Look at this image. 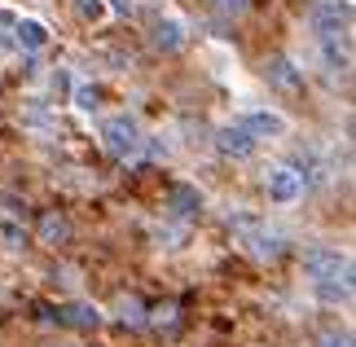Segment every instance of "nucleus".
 <instances>
[{"mask_svg": "<svg viewBox=\"0 0 356 347\" xmlns=\"http://www.w3.org/2000/svg\"><path fill=\"white\" fill-rule=\"evenodd\" d=\"M102 145H106V154L119 159V163L136 159V154H141V145H145L141 123H136L132 115H115V119H106V123H102Z\"/></svg>", "mask_w": 356, "mask_h": 347, "instance_id": "nucleus-2", "label": "nucleus"}, {"mask_svg": "<svg viewBox=\"0 0 356 347\" xmlns=\"http://www.w3.org/2000/svg\"><path fill=\"white\" fill-rule=\"evenodd\" d=\"M0 242H5L9 251H22V242H26V233H22L18 220H13V211H0Z\"/></svg>", "mask_w": 356, "mask_h": 347, "instance_id": "nucleus-15", "label": "nucleus"}, {"mask_svg": "<svg viewBox=\"0 0 356 347\" xmlns=\"http://www.w3.org/2000/svg\"><path fill=\"white\" fill-rule=\"evenodd\" d=\"M75 13H79L84 22H97L102 13H106V0H75Z\"/></svg>", "mask_w": 356, "mask_h": 347, "instance_id": "nucleus-19", "label": "nucleus"}, {"mask_svg": "<svg viewBox=\"0 0 356 347\" xmlns=\"http://www.w3.org/2000/svg\"><path fill=\"white\" fill-rule=\"evenodd\" d=\"M58 325H66V330H97L102 312L92 308V303L75 299V303H62V308H58Z\"/></svg>", "mask_w": 356, "mask_h": 347, "instance_id": "nucleus-9", "label": "nucleus"}, {"mask_svg": "<svg viewBox=\"0 0 356 347\" xmlns=\"http://www.w3.org/2000/svg\"><path fill=\"white\" fill-rule=\"evenodd\" d=\"M308 26L317 31V40H343L352 35V5L348 0H317L308 9Z\"/></svg>", "mask_w": 356, "mask_h": 347, "instance_id": "nucleus-3", "label": "nucleus"}, {"mask_svg": "<svg viewBox=\"0 0 356 347\" xmlns=\"http://www.w3.org/2000/svg\"><path fill=\"white\" fill-rule=\"evenodd\" d=\"M66 88H71V75H66V71H53V92H66Z\"/></svg>", "mask_w": 356, "mask_h": 347, "instance_id": "nucleus-22", "label": "nucleus"}, {"mask_svg": "<svg viewBox=\"0 0 356 347\" xmlns=\"http://www.w3.org/2000/svg\"><path fill=\"white\" fill-rule=\"evenodd\" d=\"M211 9L220 13V18H242V13L251 9V0H211Z\"/></svg>", "mask_w": 356, "mask_h": 347, "instance_id": "nucleus-16", "label": "nucleus"}, {"mask_svg": "<svg viewBox=\"0 0 356 347\" xmlns=\"http://www.w3.org/2000/svg\"><path fill=\"white\" fill-rule=\"evenodd\" d=\"M66 238H71V225H66L58 211H44V216H40V242H44V246H62Z\"/></svg>", "mask_w": 356, "mask_h": 347, "instance_id": "nucleus-14", "label": "nucleus"}, {"mask_svg": "<svg viewBox=\"0 0 356 347\" xmlns=\"http://www.w3.org/2000/svg\"><path fill=\"white\" fill-rule=\"evenodd\" d=\"M154 238H159V242H181V238H185V233H181V229H159V233H154Z\"/></svg>", "mask_w": 356, "mask_h": 347, "instance_id": "nucleus-23", "label": "nucleus"}, {"mask_svg": "<svg viewBox=\"0 0 356 347\" xmlns=\"http://www.w3.org/2000/svg\"><path fill=\"white\" fill-rule=\"evenodd\" d=\"M13 45H22L26 53H40V49L49 45V26H44V22H35V18L13 22Z\"/></svg>", "mask_w": 356, "mask_h": 347, "instance_id": "nucleus-12", "label": "nucleus"}, {"mask_svg": "<svg viewBox=\"0 0 356 347\" xmlns=\"http://www.w3.org/2000/svg\"><path fill=\"white\" fill-rule=\"evenodd\" d=\"M317 347H352V334H348V330H325Z\"/></svg>", "mask_w": 356, "mask_h": 347, "instance_id": "nucleus-20", "label": "nucleus"}, {"mask_svg": "<svg viewBox=\"0 0 356 347\" xmlns=\"http://www.w3.org/2000/svg\"><path fill=\"white\" fill-rule=\"evenodd\" d=\"M216 150H220L225 159H251L255 154V136L242 128V123H229V128L216 132Z\"/></svg>", "mask_w": 356, "mask_h": 347, "instance_id": "nucleus-7", "label": "nucleus"}, {"mask_svg": "<svg viewBox=\"0 0 356 347\" xmlns=\"http://www.w3.org/2000/svg\"><path fill=\"white\" fill-rule=\"evenodd\" d=\"M304 268H308V277H312V282H325V277H339V273H348L352 264H348V255H339L334 246H312V251L304 255Z\"/></svg>", "mask_w": 356, "mask_h": 347, "instance_id": "nucleus-4", "label": "nucleus"}, {"mask_svg": "<svg viewBox=\"0 0 356 347\" xmlns=\"http://www.w3.org/2000/svg\"><path fill=\"white\" fill-rule=\"evenodd\" d=\"M13 53V35H0V58H9Z\"/></svg>", "mask_w": 356, "mask_h": 347, "instance_id": "nucleus-25", "label": "nucleus"}, {"mask_svg": "<svg viewBox=\"0 0 356 347\" xmlns=\"http://www.w3.org/2000/svg\"><path fill=\"white\" fill-rule=\"evenodd\" d=\"M111 9L123 13V18H132V0H111Z\"/></svg>", "mask_w": 356, "mask_h": 347, "instance_id": "nucleus-24", "label": "nucleus"}, {"mask_svg": "<svg viewBox=\"0 0 356 347\" xmlns=\"http://www.w3.org/2000/svg\"><path fill=\"white\" fill-rule=\"evenodd\" d=\"M97 102H102V92L92 88V84H79V88H75V106H79V110H88V115H92V110H97Z\"/></svg>", "mask_w": 356, "mask_h": 347, "instance_id": "nucleus-17", "label": "nucleus"}, {"mask_svg": "<svg viewBox=\"0 0 356 347\" xmlns=\"http://www.w3.org/2000/svg\"><path fill=\"white\" fill-rule=\"evenodd\" d=\"M264 79L277 92H286V97H295V92H304V71L291 62V58H268V66H264Z\"/></svg>", "mask_w": 356, "mask_h": 347, "instance_id": "nucleus-5", "label": "nucleus"}, {"mask_svg": "<svg viewBox=\"0 0 356 347\" xmlns=\"http://www.w3.org/2000/svg\"><path fill=\"white\" fill-rule=\"evenodd\" d=\"M168 207H172V216H176V220H194V216L202 211V193H198L194 185H172Z\"/></svg>", "mask_w": 356, "mask_h": 347, "instance_id": "nucleus-10", "label": "nucleus"}, {"mask_svg": "<svg viewBox=\"0 0 356 347\" xmlns=\"http://www.w3.org/2000/svg\"><path fill=\"white\" fill-rule=\"evenodd\" d=\"M141 150H149V154H154V159H168V154H172V145L163 141V136H159V141H149V145H141Z\"/></svg>", "mask_w": 356, "mask_h": 347, "instance_id": "nucleus-21", "label": "nucleus"}, {"mask_svg": "<svg viewBox=\"0 0 356 347\" xmlns=\"http://www.w3.org/2000/svg\"><path fill=\"white\" fill-rule=\"evenodd\" d=\"M264 185H268L273 202H299V198H304V180H299L295 168H273Z\"/></svg>", "mask_w": 356, "mask_h": 347, "instance_id": "nucleus-8", "label": "nucleus"}, {"mask_svg": "<svg viewBox=\"0 0 356 347\" xmlns=\"http://www.w3.org/2000/svg\"><path fill=\"white\" fill-rule=\"evenodd\" d=\"M312 295L321 303H348L352 299V268L339 277H325V282H312Z\"/></svg>", "mask_w": 356, "mask_h": 347, "instance_id": "nucleus-11", "label": "nucleus"}, {"mask_svg": "<svg viewBox=\"0 0 356 347\" xmlns=\"http://www.w3.org/2000/svg\"><path fill=\"white\" fill-rule=\"evenodd\" d=\"M119 312H123V325H141L145 321V308H141V299H119Z\"/></svg>", "mask_w": 356, "mask_h": 347, "instance_id": "nucleus-18", "label": "nucleus"}, {"mask_svg": "<svg viewBox=\"0 0 356 347\" xmlns=\"http://www.w3.org/2000/svg\"><path fill=\"white\" fill-rule=\"evenodd\" d=\"M149 45H154L159 53H176V49L185 45V26L172 22V18H159L154 31H149Z\"/></svg>", "mask_w": 356, "mask_h": 347, "instance_id": "nucleus-13", "label": "nucleus"}, {"mask_svg": "<svg viewBox=\"0 0 356 347\" xmlns=\"http://www.w3.org/2000/svg\"><path fill=\"white\" fill-rule=\"evenodd\" d=\"M229 229L238 233V242H242L255 259H277V255L286 251V238H282V233H273L264 220L251 216V211H234V216H229Z\"/></svg>", "mask_w": 356, "mask_h": 347, "instance_id": "nucleus-1", "label": "nucleus"}, {"mask_svg": "<svg viewBox=\"0 0 356 347\" xmlns=\"http://www.w3.org/2000/svg\"><path fill=\"white\" fill-rule=\"evenodd\" d=\"M242 128L255 136V141H264V136H273V141H282L286 132H291V123H286L282 115H273V110H246L242 115Z\"/></svg>", "mask_w": 356, "mask_h": 347, "instance_id": "nucleus-6", "label": "nucleus"}]
</instances>
